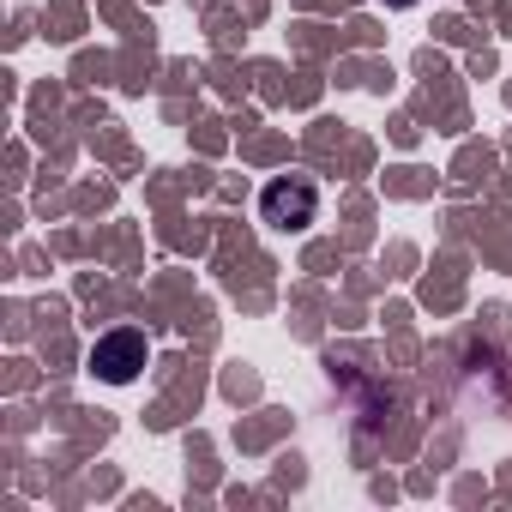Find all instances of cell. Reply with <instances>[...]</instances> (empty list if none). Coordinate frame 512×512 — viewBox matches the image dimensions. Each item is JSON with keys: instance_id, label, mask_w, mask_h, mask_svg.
Here are the masks:
<instances>
[{"instance_id": "1", "label": "cell", "mask_w": 512, "mask_h": 512, "mask_svg": "<svg viewBox=\"0 0 512 512\" xmlns=\"http://www.w3.org/2000/svg\"><path fill=\"white\" fill-rule=\"evenodd\" d=\"M314 211H320V187H314L308 175H284V181H272V187L260 193V217H266L272 229H308Z\"/></svg>"}, {"instance_id": "2", "label": "cell", "mask_w": 512, "mask_h": 512, "mask_svg": "<svg viewBox=\"0 0 512 512\" xmlns=\"http://www.w3.org/2000/svg\"><path fill=\"white\" fill-rule=\"evenodd\" d=\"M139 368H145V338H139V332H109V338H97V350H91V374H97V380L127 386Z\"/></svg>"}, {"instance_id": "3", "label": "cell", "mask_w": 512, "mask_h": 512, "mask_svg": "<svg viewBox=\"0 0 512 512\" xmlns=\"http://www.w3.org/2000/svg\"><path fill=\"white\" fill-rule=\"evenodd\" d=\"M398 7H404V0H398Z\"/></svg>"}]
</instances>
